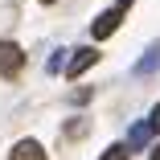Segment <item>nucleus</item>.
<instances>
[{
  "mask_svg": "<svg viewBox=\"0 0 160 160\" xmlns=\"http://www.w3.org/2000/svg\"><path fill=\"white\" fill-rule=\"evenodd\" d=\"M21 66H25V49L17 41H0V74H4V78H17Z\"/></svg>",
  "mask_w": 160,
  "mask_h": 160,
  "instance_id": "f257e3e1",
  "label": "nucleus"
},
{
  "mask_svg": "<svg viewBox=\"0 0 160 160\" xmlns=\"http://www.w3.org/2000/svg\"><path fill=\"white\" fill-rule=\"evenodd\" d=\"M119 21H123V12H119V8L99 12V17H94V25H90V37H94V41H107L115 29H119Z\"/></svg>",
  "mask_w": 160,
  "mask_h": 160,
  "instance_id": "f03ea898",
  "label": "nucleus"
},
{
  "mask_svg": "<svg viewBox=\"0 0 160 160\" xmlns=\"http://www.w3.org/2000/svg\"><path fill=\"white\" fill-rule=\"evenodd\" d=\"M148 140H152V123H132V132H127V152L148 148Z\"/></svg>",
  "mask_w": 160,
  "mask_h": 160,
  "instance_id": "7ed1b4c3",
  "label": "nucleus"
},
{
  "mask_svg": "<svg viewBox=\"0 0 160 160\" xmlns=\"http://www.w3.org/2000/svg\"><path fill=\"white\" fill-rule=\"evenodd\" d=\"M94 58H99V49H78V53L70 58V66H66V74H70V78H78L82 70H90V62H94Z\"/></svg>",
  "mask_w": 160,
  "mask_h": 160,
  "instance_id": "20e7f679",
  "label": "nucleus"
},
{
  "mask_svg": "<svg viewBox=\"0 0 160 160\" xmlns=\"http://www.w3.org/2000/svg\"><path fill=\"white\" fill-rule=\"evenodd\" d=\"M12 160H45V148H41L37 140H21V144L12 148Z\"/></svg>",
  "mask_w": 160,
  "mask_h": 160,
  "instance_id": "39448f33",
  "label": "nucleus"
},
{
  "mask_svg": "<svg viewBox=\"0 0 160 160\" xmlns=\"http://www.w3.org/2000/svg\"><path fill=\"white\" fill-rule=\"evenodd\" d=\"M152 70H160V45H152V49L136 62V74H152Z\"/></svg>",
  "mask_w": 160,
  "mask_h": 160,
  "instance_id": "423d86ee",
  "label": "nucleus"
},
{
  "mask_svg": "<svg viewBox=\"0 0 160 160\" xmlns=\"http://www.w3.org/2000/svg\"><path fill=\"white\" fill-rule=\"evenodd\" d=\"M127 156H132V152H127L123 144H115V148H107V152H103L99 160H127Z\"/></svg>",
  "mask_w": 160,
  "mask_h": 160,
  "instance_id": "0eeeda50",
  "label": "nucleus"
},
{
  "mask_svg": "<svg viewBox=\"0 0 160 160\" xmlns=\"http://www.w3.org/2000/svg\"><path fill=\"white\" fill-rule=\"evenodd\" d=\"M148 123H152V132H160V103L152 107V119H148Z\"/></svg>",
  "mask_w": 160,
  "mask_h": 160,
  "instance_id": "6e6552de",
  "label": "nucleus"
},
{
  "mask_svg": "<svg viewBox=\"0 0 160 160\" xmlns=\"http://www.w3.org/2000/svg\"><path fill=\"white\" fill-rule=\"evenodd\" d=\"M152 160H160V144H156V148H152Z\"/></svg>",
  "mask_w": 160,
  "mask_h": 160,
  "instance_id": "1a4fd4ad",
  "label": "nucleus"
},
{
  "mask_svg": "<svg viewBox=\"0 0 160 160\" xmlns=\"http://www.w3.org/2000/svg\"><path fill=\"white\" fill-rule=\"evenodd\" d=\"M123 4H132V0H119V8H123Z\"/></svg>",
  "mask_w": 160,
  "mask_h": 160,
  "instance_id": "9d476101",
  "label": "nucleus"
},
{
  "mask_svg": "<svg viewBox=\"0 0 160 160\" xmlns=\"http://www.w3.org/2000/svg\"><path fill=\"white\" fill-rule=\"evenodd\" d=\"M45 4H49V0H45Z\"/></svg>",
  "mask_w": 160,
  "mask_h": 160,
  "instance_id": "9b49d317",
  "label": "nucleus"
}]
</instances>
